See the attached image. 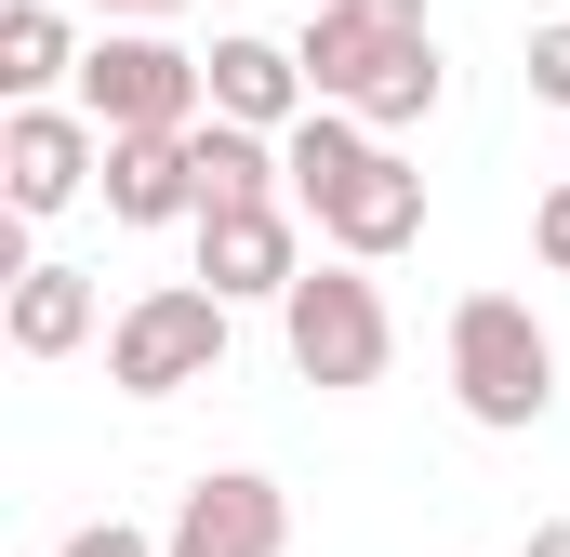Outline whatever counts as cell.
Returning <instances> with one entry per match:
<instances>
[{
  "label": "cell",
  "mask_w": 570,
  "mask_h": 557,
  "mask_svg": "<svg viewBox=\"0 0 570 557\" xmlns=\"http://www.w3.org/2000/svg\"><path fill=\"white\" fill-rule=\"evenodd\" d=\"M94 345V278L80 266H13V359H67Z\"/></svg>",
  "instance_id": "obj_12"
},
{
  "label": "cell",
  "mask_w": 570,
  "mask_h": 557,
  "mask_svg": "<svg viewBox=\"0 0 570 557\" xmlns=\"http://www.w3.org/2000/svg\"><path fill=\"white\" fill-rule=\"evenodd\" d=\"M279 545H292V491L253 478V465L186 478V505H173V531H159V557H279Z\"/></svg>",
  "instance_id": "obj_7"
},
{
  "label": "cell",
  "mask_w": 570,
  "mask_h": 557,
  "mask_svg": "<svg viewBox=\"0 0 570 557\" xmlns=\"http://www.w3.org/2000/svg\"><path fill=\"white\" fill-rule=\"evenodd\" d=\"M531 94L570 107V13H558V27H531Z\"/></svg>",
  "instance_id": "obj_15"
},
{
  "label": "cell",
  "mask_w": 570,
  "mask_h": 557,
  "mask_svg": "<svg viewBox=\"0 0 570 557\" xmlns=\"http://www.w3.org/2000/svg\"><path fill=\"white\" fill-rule=\"evenodd\" d=\"M199 67H213V120H239V134H292V120L318 107V94H305V53L266 40V27H226Z\"/></svg>",
  "instance_id": "obj_9"
},
{
  "label": "cell",
  "mask_w": 570,
  "mask_h": 557,
  "mask_svg": "<svg viewBox=\"0 0 570 557\" xmlns=\"http://www.w3.org/2000/svg\"><path fill=\"white\" fill-rule=\"evenodd\" d=\"M279 345L305 385H332V399H358V385H385V359H399V319H385V292H372V266H305L279 292Z\"/></svg>",
  "instance_id": "obj_3"
},
{
  "label": "cell",
  "mask_w": 570,
  "mask_h": 557,
  "mask_svg": "<svg viewBox=\"0 0 570 557\" xmlns=\"http://www.w3.org/2000/svg\"><path fill=\"white\" fill-rule=\"evenodd\" d=\"M292 278H305V240H292V213H213L199 226V292H226V305H279Z\"/></svg>",
  "instance_id": "obj_10"
},
{
  "label": "cell",
  "mask_w": 570,
  "mask_h": 557,
  "mask_svg": "<svg viewBox=\"0 0 570 557\" xmlns=\"http://www.w3.org/2000/svg\"><path fill=\"white\" fill-rule=\"evenodd\" d=\"M80 120L107 146L120 134H199V120H213V67L173 53V40H146V27H107V40L80 53Z\"/></svg>",
  "instance_id": "obj_5"
},
{
  "label": "cell",
  "mask_w": 570,
  "mask_h": 557,
  "mask_svg": "<svg viewBox=\"0 0 570 557\" xmlns=\"http://www.w3.org/2000/svg\"><path fill=\"white\" fill-rule=\"evenodd\" d=\"M213 372H226V292L159 278V292H134V305L107 319V385H120V399H186V385H213Z\"/></svg>",
  "instance_id": "obj_4"
},
{
  "label": "cell",
  "mask_w": 570,
  "mask_h": 557,
  "mask_svg": "<svg viewBox=\"0 0 570 557\" xmlns=\"http://www.w3.org/2000/svg\"><path fill=\"white\" fill-rule=\"evenodd\" d=\"M94 13H186V0H94Z\"/></svg>",
  "instance_id": "obj_19"
},
{
  "label": "cell",
  "mask_w": 570,
  "mask_h": 557,
  "mask_svg": "<svg viewBox=\"0 0 570 557\" xmlns=\"http://www.w3.org/2000/svg\"><path fill=\"white\" fill-rule=\"evenodd\" d=\"M531 253L570 278V186H544V199H531Z\"/></svg>",
  "instance_id": "obj_16"
},
{
  "label": "cell",
  "mask_w": 570,
  "mask_h": 557,
  "mask_svg": "<svg viewBox=\"0 0 570 557\" xmlns=\"http://www.w3.org/2000/svg\"><path fill=\"white\" fill-rule=\"evenodd\" d=\"M107 213H120V226L199 213V146H186V134H120V146H107Z\"/></svg>",
  "instance_id": "obj_11"
},
{
  "label": "cell",
  "mask_w": 570,
  "mask_h": 557,
  "mask_svg": "<svg viewBox=\"0 0 570 557\" xmlns=\"http://www.w3.org/2000/svg\"><path fill=\"white\" fill-rule=\"evenodd\" d=\"M67 67H80L67 13H53V0H13V13H0V80H13L27 107H40V80H67Z\"/></svg>",
  "instance_id": "obj_13"
},
{
  "label": "cell",
  "mask_w": 570,
  "mask_h": 557,
  "mask_svg": "<svg viewBox=\"0 0 570 557\" xmlns=\"http://www.w3.org/2000/svg\"><path fill=\"white\" fill-rule=\"evenodd\" d=\"M531 557H570V518H544V531H531Z\"/></svg>",
  "instance_id": "obj_18"
},
{
  "label": "cell",
  "mask_w": 570,
  "mask_h": 557,
  "mask_svg": "<svg viewBox=\"0 0 570 557\" xmlns=\"http://www.w3.org/2000/svg\"><path fill=\"white\" fill-rule=\"evenodd\" d=\"M438 94H451V67H438V40H412V53H399V67H385V80H372V94H358L345 120H372V134L399 146L412 120H438Z\"/></svg>",
  "instance_id": "obj_14"
},
{
  "label": "cell",
  "mask_w": 570,
  "mask_h": 557,
  "mask_svg": "<svg viewBox=\"0 0 570 557\" xmlns=\"http://www.w3.org/2000/svg\"><path fill=\"white\" fill-rule=\"evenodd\" d=\"M0 186H13V213H67L80 186H107V134L80 107H13L0 120Z\"/></svg>",
  "instance_id": "obj_8"
},
{
  "label": "cell",
  "mask_w": 570,
  "mask_h": 557,
  "mask_svg": "<svg viewBox=\"0 0 570 557\" xmlns=\"http://www.w3.org/2000/svg\"><path fill=\"white\" fill-rule=\"evenodd\" d=\"M412 40H438L425 0H318V27H305L292 53H305V94H318V107H358Z\"/></svg>",
  "instance_id": "obj_6"
},
{
  "label": "cell",
  "mask_w": 570,
  "mask_h": 557,
  "mask_svg": "<svg viewBox=\"0 0 570 557\" xmlns=\"http://www.w3.org/2000/svg\"><path fill=\"white\" fill-rule=\"evenodd\" d=\"M67 557H159V545H146L134 518H80V531H67Z\"/></svg>",
  "instance_id": "obj_17"
},
{
  "label": "cell",
  "mask_w": 570,
  "mask_h": 557,
  "mask_svg": "<svg viewBox=\"0 0 570 557\" xmlns=\"http://www.w3.org/2000/svg\"><path fill=\"white\" fill-rule=\"evenodd\" d=\"M279 159H292V213H318V240H332L345 266H385V253L425 240V173L372 134V120L305 107V120L279 134Z\"/></svg>",
  "instance_id": "obj_1"
},
{
  "label": "cell",
  "mask_w": 570,
  "mask_h": 557,
  "mask_svg": "<svg viewBox=\"0 0 570 557\" xmlns=\"http://www.w3.org/2000/svg\"><path fill=\"white\" fill-rule=\"evenodd\" d=\"M451 399H464V424H491V438L544 424L558 412V332L518 292H464L451 305Z\"/></svg>",
  "instance_id": "obj_2"
}]
</instances>
